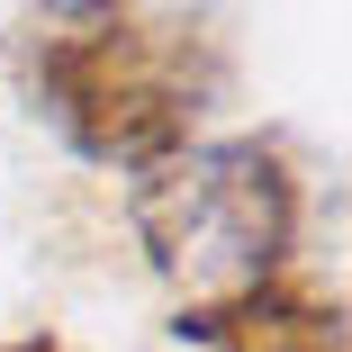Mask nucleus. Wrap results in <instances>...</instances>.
I'll use <instances>...</instances> for the list:
<instances>
[{"mask_svg": "<svg viewBox=\"0 0 352 352\" xmlns=\"http://www.w3.org/2000/svg\"><path fill=\"white\" fill-rule=\"evenodd\" d=\"M10 28L28 109L109 172H154L190 154L235 82L226 19L208 10H28Z\"/></svg>", "mask_w": 352, "mask_h": 352, "instance_id": "f257e3e1", "label": "nucleus"}, {"mask_svg": "<svg viewBox=\"0 0 352 352\" xmlns=\"http://www.w3.org/2000/svg\"><path fill=\"white\" fill-rule=\"evenodd\" d=\"M307 217V181L280 135H217L154 172H135L126 226L145 244V271L181 307H226L271 280H289Z\"/></svg>", "mask_w": 352, "mask_h": 352, "instance_id": "f03ea898", "label": "nucleus"}, {"mask_svg": "<svg viewBox=\"0 0 352 352\" xmlns=\"http://www.w3.org/2000/svg\"><path fill=\"white\" fill-rule=\"evenodd\" d=\"M172 334L199 343V352H352L343 298L307 289V280H271V289L226 298V307H181Z\"/></svg>", "mask_w": 352, "mask_h": 352, "instance_id": "7ed1b4c3", "label": "nucleus"}, {"mask_svg": "<svg viewBox=\"0 0 352 352\" xmlns=\"http://www.w3.org/2000/svg\"><path fill=\"white\" fill-rule=\"evenodd\" d=\"M0 352H73L63 334H19V343H0Z\"/></svg>", "mask_w": 352, "mask_h": 352, "instance_id": "20e7f679", "label": "nucleus"}]
</instances>
